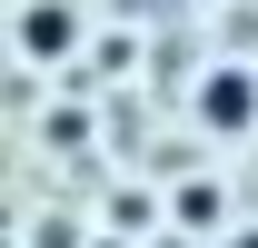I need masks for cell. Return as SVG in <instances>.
Instances as JSON below:
<instances>
[{"mask_svg": "<svg viewBox=\"0 0 258 248\" xmlns=\"http://www.w3.org/2000/svg\"><path fill=\"white\" fill-rule=\"evenodd\" d=\"M179 228H219V189H179Z\"/></svg>", "mask_w": 258, "mask_h": 248, "instance_id": "3", "label": "cell"}, {"mask_svg": "<svg viewBox=\"0 0 258 248\" xmlns=\"http://www.w3.org/2000/svg\"><path fill=\"white\" fill-rule=\"evenodd\" d=\"M20 60L30 70L80 60V10H70V0H20Z\"/></svg>", "mask_w": 258, "mask_h": 248, "instance_id": "2", "label": "cell"}, {"mask_svg": "<svg viewBox=\"0 0 258 248\" xmlns=\"http://www.w3.org/2000/svg\"><path fill=\"white\" fill-rule=\"evenodd\" d=\"M199 129L209 139H248L258 129V70H209L199 80Z\"/></svg>", "mask_w": 258, "mask_h": 248, "instance_id": "1", "label": "cell"}]
</instances>
